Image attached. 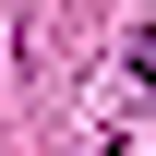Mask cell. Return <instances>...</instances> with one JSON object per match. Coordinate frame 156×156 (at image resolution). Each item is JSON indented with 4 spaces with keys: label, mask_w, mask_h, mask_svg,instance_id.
I'll return each instance as SVG.
<instances>
[{
    "label": "cell",
    "mask_w": 156,
    "mask_h": 156,
    "mask_svg": "<svg viewBox=\"0 0 156 156\" xmlns=\"http://www.w3.org/2000/svg\"><path fill=\"white\" fill-rule=\"evenodd\" d=\"M132 84H144V96H156V36H132Z\"/></svg>",
    "instance_id": "1"
}]
</instances>
